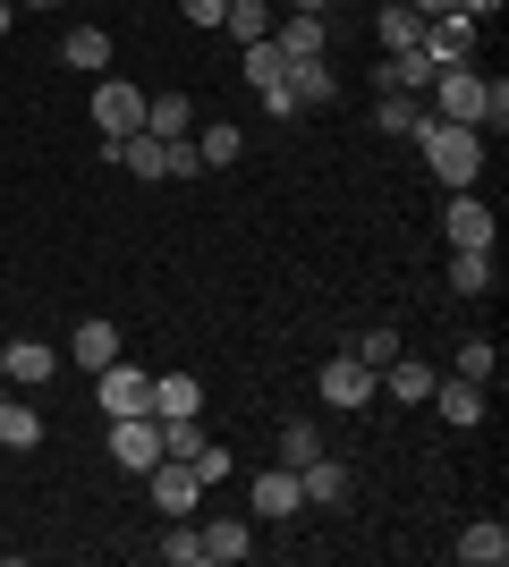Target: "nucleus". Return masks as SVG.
I'll list each match as a JSON object with an SVG mask.
<instances>
[{"instance_id":"1","label":"nucleus","mask_w":509,"mask_h":567,"mask_svg":"<svg viewBox=\"0 0 509 567\" xmlns=\"http://www.w3.org/2000/svg\"><path fill=\"white\" fill-rule=\"evenodd\" d=\"M416 144H425V169H434L450 195L476 187V169H485V127H459V118H425V127H416Z\"/></svg>"},{"instance_id":"2","label":"nucleus","mask_w":509,"mask_h":567,"mask_svg":"<svg viewBox=\"0 0 509 567\" xmlns=\"http://www.w3.org/2000/svg\"><path fill=\"white\" fill-rule=\"evenodd\" d=\"M315 399L332 406V415H365V406L383 399V373H374V364H357V355H332V364L315 373Z\"/></svg>"},{"instance_id":"3","label":"nucleus","mask_w":509,"mask_h":567,"mask_svg":"<svg viewBox=\"0 0 509 567\" xmlns=\"http://www.w3.org/2000/svg\"><path fill=\"white\" fill-rule=\"evenodd\" d=\"M94 406H102V415H153V373H145V364H128V355H120V364H102V373H94Z\"/></svg>"},{"instance_id":"4","label":"nucleus","mask_w":509,"mask_h":567,"mask_svg":"<svg viewBox=\"0 0 509 567\" xmlns=\"http://www.w3.org/2000/svg\"><path fill=\"white\" fill-rule=\"evenodd\" d=\"M153 457H162V415H111V466L153 474Z\"/></svg>"},{"instance_id":"5","label":"nucleus","mask_w":509,"mask_h":567,"mask_svg":"<svg viewBox=\"0 0 509 567\" xmlns=\"http://www.w3.org/2000/svg\"><path fill=\"white\" fill-rule=\"evenodd\" d=\"M485 85L492 76H476L459 60V69H441L434 76V118H459V127H485Z\"/></svg>"},{"instance_id":"6","label":"nucleus","mask_w":509,"mask_h":567,"mask_svg":"<svg viewBox=\"0 0 509 567\" xmlns=\"http://www.w3.org/2000/svg\"><path fill=\"white\" fill-rule=\"evenodd\" d=\"M136 127H145V94L120 85V76H102V85H94V136L120 144V136H136Z\"/></svg>"},{"instance_id":"7","label":"nucleus","mask_w":509,"mask_h":567,"mask_svg":"<svg viewBox=\"0 0 509 567\" xmlns=\"http://www.w3.org/2000/svg\"><path fill=\"white\" fill-rule=\"evenodd\" d=\"M297 508H306V483H297V466H272V474H255V483H246V517L281 525V517H297Z\"/></svg>"},{"instance_id":"8","label":"nucleus","mask_w":509,"mask_h":567,"mask_svg":"<svg viewBox=\"0 0 509 567\" xmlns=\"http://www.w3.org/2000/svg\"><path fill=\"white\" fill-rule=\"evenodd\" d=\"M441 237H450V246H501V213H492L485 195H450V213H441Z\"/></svg>"},{"instance_id":"9","label":"nucleus","mask_w":509,"mask_h":567,"mask_svg":"<svg viewBox=\"0 0 509 567\" xmlns=\"http://www.w3.org/2000/svg\"><path fill=\"white\" fill-rule=\"evenodd\" d=\"M195 499H204V483L187 457H153V517H195Z\"/></svg>"},{"instance_id":"10","label":"nucleus","mask_w":509,"mask_h":567,"mask_svg":"<svg viewBox=\"0 0 509 567\" xmlns=\"http://www.w3.org/2000/svg\"><path fill=\"white\" fill-rule=\"evenodd\" d=\"M272 43L289 51V60H332V25H323L315 9H281V18H272Z\"/></svg>"},{"instance_id":"11","label":"nucleus","mask_w":509,"mask_h":567,"mask_svg":"<svg viewBox=\"0 0 509 567\" xmlns=\"http://www.w3.org/2000/svg\"><path fill=\"white\" fill-rule=\"evenodd\" d=\"M69 364H77V373H102V364H120V322L85 313V322L69 331Z\"/></svg>"},{"instance_id":"12","label":"nucleus","mask_w":509,"mask_h":567,"mask_svg":"<svg viewBox=\"0 0 509 567\" xmlns=\"http://www.w3.org/2000/svg\"><path fill=\"white\" fill-rule=\"evenodd\" d=\"M281 94H289L297 111H332V102H339V76H332V60H289Z\"/></svg>"},{"instance_id":"13","label":"nucleus","mask_w":509,"mask_h":567,"mask_svg":"<svg viewBox=\"0 0 509 567\" xmlns=\"http://www.w3.org/2000/svg\"><path fill=\"white\" fill-rule=\"evenodd\" d=\"M425 406H434L441 424H459V432H467V424H485V406H492V399H485V381H459V373H450V381H434V399H425Z\"/></svg>"},{"instance_id":"14","label":"nucleus","mask_w":509,"mask_h":567,"mask_svg":"<svg viewBox=\"0 0 509 567\" xmlns=\"http://www.w3.org/2000/svg\"><path fill=\"white\" fill-rule=\"evenodd\" d=\"M434 76H441V60H425V43H416V51H383L374 85H383V94H425Z\"/></svg>"},{"instance_id":"15","label":"nucleus","mask_w":509,"mask_h":567,"mask_svg":"<svg viewBox=\"0 0 509 567\" xmlns=\"http://www.w3.org/2000/svg\"><path fill=\"white\" fill-rule=\"evenodd\" d=\"M467 51H476V18H467V9H450V18H425V60L459 69Z\"/></svg>"},{"instance_id":"16","label":"nucleus","mask_w":509,"mask_h":567,"mask_svg":"<svg viewBox=\"0 0 509 567\" xmlns=\"http://www.w3.org/2000/svg\"><path fill=\"white\" fill-rule=\"evenodd\" d=\"M450 550H459V567H501V559H509V525H501V517H476Z\"/></svg>"},{"instance_id":"17","label":"nucleus","mask_w":509,"mask_h":567,"mask_svg":"<svg viewBox=\"0 0 509 567\" xmlns=\"http://www.w3.org/2000/svg\"><path fill=\"white\" fill-rule=\"evenodd\" d=\"M51 373H60V348H51V339H9V381H18V390H43Z\"/></svg>"},{"instance_id":"18","label":"nucleus","mask_w":509,"mask_h":567,"mask_svg":"<svg viewBox=\"0 0 509 567\" xmlns=\"http://www.w3.org/2000/svg\"><path fill=\"white\" fill-rule=\"evenodd\" d=\"M246 550H255V525L246 517H213L204 525V567H238Z\"/></svg>"},{"instance_id":"19","label":"nucleus","mask_w":509,"mask_h":567,"mask_svg":"<svg viewBox=\"0 0 509 567\" xmlns=\"http://www.w3.org/2000/svg\"><path fill=\"white\" fill-rule=\"evenodd\" d=\"M434 364H416V355L408 348H399V355H390V364H383V390H390V399H408V406H425V399H434Z\"/></svg>"},{"instance_id":"20","label":"nucleus","mask_w":509,"mask_h":567,"mask_svg":"<svg viewBox=\"0 0 509 567\" xmlns=\"http://www.w3.org/2000/svg\"><path fill=\"white\" fill-rule=\"evenodd\" d=\"M297 483H306V499H323V508H339V499L357 492V474L339 466V457H306V466H297Z\"/></svg>"},{"instance_id":"21","label":"nucleus","mask_w":509,"mask_h":567,"mask_svg":"<svg viewBox=\"0 0 509 567\" xmlns=\"http://www.w3.org/2000/svg\"><path fill=\"white\" fill-rule=\"evenodd\" d=\"M374 43H383V51H416V43H425V18H416L408 0H390L383 18H374Z\"/></svg>"},{"instance_id":"22","label":"nucleus","mask_w":509,"mask_h":567,"mask_svg":"<svg viewBox=\"0 0 509 567\" xmlns=\"http://www.w3.org/2000/svg\"><path fill=\"white\" fill-rule=\"evenodd\" d=\"M450 288H459V297H485L492 288V246H450Z\"/></svg>"},{"instance_id":"23","label":"nucleus","mask_w":509,"mask_h":567,"mask_svg":"<svg viewBox=\"0 0 509 567\" xmlns=\"http://www.w3.org/2000/svg\"><path fill=\"white\" fill-rule=\"evenodd\" d=\"M195 406H204V381L195 373H162L153 381V415H162V424L170 415H195Z\"/></svg>"},{"instance_id":"24","label":"nucleus","mask_w":509,"mask_h":567,"mask_svg":"<svg viewBox=\"0 0 509 567\" xmlns=\"http://www.w3.org/2000/svg\"><path fill=\"white\" fill-rule=\"evenodd\" d=\"M187 127H195L187 94H145V136H187Z\"/></svg>"},{"instance_id":"25","label":"nucleus","mask_w":509,"mask_h":567,"mask_svg":"<svg viewBox=\"0 0 509 567\" xmlns=\"http://www.w3.org/2000/svg\"><path fill=\"white\" fill-rule=\"evenodd\" d=\"M238 153H246V136L230 127V118H213V127H195V162H204V169H230Z\"/></svg>"},{"instance_id":"26","label":"nucleus","mask_w":509,"mask_h":567,"mask_svg":"<svg viewBox=\"0 0 509 567\" xmlns=\"http://www.w3.org/2000/svg\"><path fill=\"white\" fill-rule=\"evenodd\" d=\"M60 60L85 69V76H102V69H111V34H102V25H77L69 43H60Z\"/></svg>"},{"instance_id":"27","label":"nucleus","mask_w":509,"mask_h":567,"mask_svg":"<svg viewBox=\"0 0 509 567\" xmlns=\"http://www.w3.org/2000/svg\"><path fill=\"white\" fill-rule=\"evenodd\" d=\"M238 51H246V85H255V94H272V85L289 76V51L272 43V34H264V43H238Z\"/></svg>"},{"instance_id":"28","label":"nucleus","mask_w":509,"mask_h":567,"mask_svg":"<svg viewBox=\"0 0 509 567\" xmlns=\"http://www.w3.org/2000/svg\"><path fill=\"white\" fill-rule=\"evenodd\" d=\"M272 18H281L272 0H230V9H221V25H230L238 43H264V34H272Z\"/></svg>"},{"instance_id":"29","label":"nucleus","mask_w":509,"mask_h":567,"mask_svg":"<svg viewBox=\"0 0 509 567\" xmlns=\"http://www.w3.org/2000/svg\"><path fill=\"white\" fill-rule=\"evenodd\" d=\"M374 127H383V136H416V127H425V102L416 94H383L374 102Z\"/></svg>"},{"instance_id":"30","label":"nucleus","mask_w":509,"mask_h":567,"mask_svg":"<svg viewBox=\"0 0 509 567\" xmlns=\"http://www.w3.org/2000/svg\"><path fill=\"white\" fill-rule=\"evenodd\" d=\"M0 441H9V450H43V415L18 406V399H0Z\"/></svg>"},{"instance_id":"31","label":"nucleus","mask_w":509,"mask_h":567,"mask_svg":"<svg viewBox=\"0 0 509 567\" xmlns=\"http://www.w3.org/2000/svg\"><path fill=\"white\" fill-rule=\"evenodd\" d=\"M162 567H204V525L170 517V534H162Z\"/></svg>"},{"instance_id":"32","label":"nucleus","mask_w":509,"mask_h":567,"mask_svg":"<svg viewBox=\"0 0 509 567\" xmlns=\"http://www.w3.org/2000/svg\"><path fill=\"white\" fill-rule=\"evenodd\" d=\"M187 466H195V483H204V492H221V483H230V474H238V457L221 450V441H204V450H195Z\"/></svg>"},{"instance_id":"33","label":"nucleus","mask_w":509,"mask_h":567,"mask_svg":"<svg viewBox=\"0 0 509 567\" xmlns=\"http://www.w3.org/2000/svg\"><path fill=\"white\" fill-rule=\"evenodd\" d=\"M306 457H323V432L297 415V424H281V466H306Z\"/></svg>"},{"instance_id":"34","label":"nucleus","mask_w":509,"mask_h":567,"mask_svg":"<svg viewBox=\"0 0 509 567\" xmlns=\"http://www.w3.org/2000/svg\"><path fill=\"white\" fill-rule=\"evenodd\" d=\"M492 373H501V348H492V339H467L459 348V381H485L492 390Z\"/></svg>"},{"instance_id":"35","label":"nucleus","mask_w":509,"mask_h":567,"mask_svg":"<svg viewBox=\"0 0 509 567\" xmlns=\"http://www.w3.org/2000/svg\"><path fill=\"white\" fill-rule=\"evenodd\" d=\"M348 355H357V364H374V373H383L390 355H399V331H365V339H348Z\"/></svg>"},{"instance_id":"36","label":"nucleus","mask_w":509,"mask_h":567,"mask_svg":"<svg viewBox=\"0 0 509 567\" xmlns=\"http://www.w3.org/2000/svg\"><path fill=\"white\" fill-rule=\"evenodd\" d=\"M485 127H492V136H501V127H509V85H501V76H492V85H485Z\"/></svg>"},{"instance_id":"37","label":"nucleus","mask_w":509,"mask_h":567,"mask_svg":"<svg viewBox=\"0 0 509 567\" xmlns=\"http://www.w3.org/2000/svg\"><path fill=\"white\" fill-rule=\"evenodd\" d=\"M179 9H187V25H204V34H213V25H221V9H230V0H179Z\"/></svg>"},{"instance_id":"38","label":"nucleus","mask_w":509,"mask_h":567,"mask_svg":"<svg viewBox=\"0 0 509 567\" xmlns=\"http://www.w3.org/2000/svg\"><path fill=\"white\" fill-rule=\"evenodd\" d=\"M416 18H450V9H459V0H408Z\"/></svg>"},{"instance_id":"39","label":"nucleus","mask_w":509,"mask_h":567,"mask_svg":"<svg viewBox=\"0 0 509 567\" xmlns=\"http://www.w3.org/2000/svg\"><path fill=\"white\" fill-rule=\"evenodd\" d=\"M459 9H467V18H501L509 0H459Z\"/></svg>"},{"instance_id":"40","label":"nucleus","mask_w":509,"mask_h":567,"mask_svg":"<svg viewBox=\"0 0 509 567\" xmlns=\"http://www.w3.org/2000/svg\"><path fill=\"white\" fill-rule=\"evenodd\" d=\"M9 25H18V0H0V34H9Z\"/></svg>"},{"instance_id":"41","label":"nucleus","mask_w":509,"mask_h":567,"mask_svg":"<svg viewBox=\"0 0 509 567\" xmlns=\"http://www.w3.org/2000/svg\"><path fill=\"white\" fill-rule=\"evenodd\" d=\"M0 381H9V339H0Z\"/></svg>"},{"instance_id":"42","label":"nucleus","mask_w":509,"mask_h":567,"mask_svg":"<svg viewBox=\"0 0 509 567\" xmlns=\"http://www.w3.org/2000/svg\"><path fill=\"white\" fill-rule=\"evenodd\" d=\"M18 9H60V0H18Z\"/></svg>"},{"instance_id":"43","label":"nucleus","mask_w":509,"mask_h":567,"mask_svg":"<svg viewBox=\"0 0 509 567\" xmlns=\"http://www.w3.org/2000/svg\"><path fill=\"white\" fill-rule=\"evenodd\" d=\"M289 9H315V18H323V0H289Z\"/></svg>"},{"instance_id":"44","label":"nucleus","mask_w":509,"mask_h":567,"mask_svg":"<svg viewBox=\"0 0 509 567\" xmlns=\"http://www.w3.org/2000/svg\"><path fill=\"white\" fill-rule=\"evenodd\" d=\"M0 399H9V381H0Z\"/></svg>"},{"instance_id":"45","label":"nucleus","mask_w":509,"mask_h":567,"mask_svg":"<svg viewBox=\"0 0 509 567\" xmlns=\"http://www.w3.org/2000/svg\"><path fill=\"white\" fill-rule=\"evenodd\" d=\"M323 9H332V0H323Z\"/></svg>"}]
</instances>
